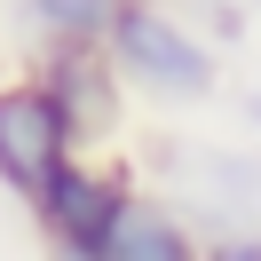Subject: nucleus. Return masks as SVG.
Here are the masks:
<instances>
[{
  "mask_svg": "<svg viewBox=\"0 0 261 261\" xmlns=\"http://www.w3.org/2000/svg\"><path fill=\"white\" fill-rule=\"evenodd\" d=\"M198 253H206V229L182 206H166L159 190H135L103 238V261H198Z\"/></svg>",
  "mask_w": 261,
  "mask_h": 261,
  "instance_id": "423d86ee",
  "label": "nucleus"
},
{
  "mask_svg": "<svg viewBox=\"0 0 261 261\" xmlns=\"http://www.w3.org/2000/svg\"><path fill=\"white\" fill-rule=\"evenodd\" d=\"M198 261H261V229H222V238H206Z\"/></svg>",
  "mask_w": 261,
  "mask_h": 261,
  "instance_id": "1a4fd4ad",
  "label": "nucleus"
},
{
  "mask_svg": "<svg viewBox=\"0 0 261 261\" xmlns=\"http://www.w3.org/2000/svg\"><path fill=\"white\" fill-rule=\"evenodd\" d=\"M64 150H71V127L56 111V95L40 87V71H8L0 80V190L32 198Z\"/></svg>",
  "mask_w": 261,
  "mask_h": 261,
  "instance_id": "39448f33",
  "label": "nucleus"
},
{
  "mask_svg": "<svg viewBox=\"0 0 261 261\" xmlns=\"http://www.w3.org/2000/svg\"><path fill=\"white\" fill-rule=\"evenodd\" d=\"M40 87L56 95V111H64L71 127V150H103L119 143V127H127V80H119L111 48L103 40H71V48H40Z\"/></svg>",
  "mask_w": 261,
  "mask_h": 261,
  "instance_id": "20e7f679",
  "label": "nucleus"
},
{
  "mask_svg": "<svg viewBox=\"0 0 261 261\" xmlns=\"http://www.w3.org/2000/svg\"><path fill=\"white\" fill-rule=\"evenodd\" d=\"M182 8H190V24H198V32L214 40V48H229V40H245V16H253L245 0H182Z\"/></svg>",
  "mask_w": 261,
  "mask_h": 261,
  "instance_id": "6e6552de",
  "label": "nucleus"
},
{
  "mask_svg": "<svg viewBox=\"0 0 261 261\" xmlns=\"http://www.w3.org/2000/svg\"><path fill=\"white\" fill-rule=\"evenodd\" d=\"M8 8L32 48H71V40H103L127 0H8Z\"/></svg>",
  "mask_w": 261,
  "mask_h": 261,
  "instance_id": "0eeeda50",
  "label": "nucleus"
},
{
  "mask_svg": "<svg viewBox=\"0 0 261 261\" xmlns=\"http://www.w3.org/2000/svg\"><path fill=\"white\" fill-rule=\"evenodd\" d=\"M245 8H253V16H261V0H245Z\"/></svg>",
  "mask_w": 261,
  "mask_h": 261,
  "instance_id": "9b49d317",
  "label": "nucleus"
},
{
  "mask_svg": "<svg viewBox=\"0 0 261 261\" xmlns=\"http://www.w3.org/2000/svg\"><path fill=\"white\" fill-rule=\"evenodd\" d=\"M143 190L135 182L127 159H103V150H64V159L48 166V182H40L24 206H32L40 238H48V253H103V238H111V222L127 214V198Z\"/></svg>",
  "mask_w": 261,
  "mask_h": 261,
  "instance_id": "f03ea898",
  "label": "nucleus"
},
{
  "mask_svg": "<svg viewBox=\"0 0 261 261\" xmlns=\"http://www.w3.org/2000/svg\"><path fill=\"white\" fill-rule=\"evenodd\" d=\"M159 182L166 206H182L206 238L222 229H261V150H229V143H166L159 150Z\"/></svg>",
  "mask_w": 261,
  "mask_h": 261,
  "instance_id": "7ed1b4c3",
  "label": "nucleus"
},
{
  "mask_svg": "<svg viewBox=\"0 0 261 261\" xmlns=\"http://www.w3.org/2000/svg\"><path fill=\"white\" fill-rule=\"evenodd\" d=\"M238 119H245V135L261 143V87H238Z\"/></svg>",
  "mask_w": 261,
  "mask_h": 261,
  "instance_id": "9d476101",
  "label": "nucleus"
},
{
  "mask_svg": "<svg viewBox=\"0 0 261 261\" xmlns=\"http://www.w3.org/2000/svg\"><path fill=\"white\" fill-rule=\"evenodd\" d=\"M127 95L143 103H166V111H190V103H214L222 95V48L190 24L182 0H127L103 32Z\"/></svg>",
  "mask_w": 261,
  "mask_h": 261,
  "instance_id": "f257e3e1",
  "label": "nucleus"
}]
</instances>
